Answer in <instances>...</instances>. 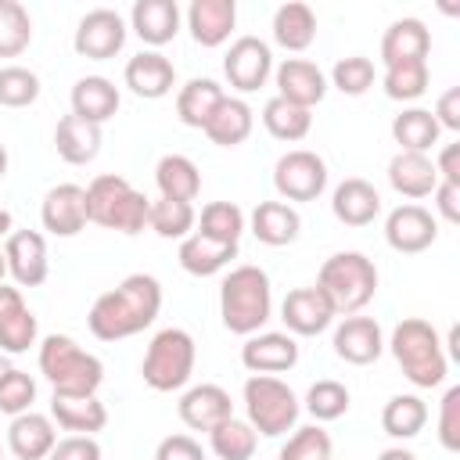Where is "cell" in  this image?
<instances>
[{"label":"cell","instance_id":"obj_1","mask_svg":"<svg viewBox=\"0 0 460 460\" xmlns=\"http://www.w3.org/2000/svg\"><path fill=\"white\" fill-rule=\"evenodd\" d=\"M162 313V284L151 273H129L111 291L97 295L86 327L97 341H122L147 331Z\"/></svg>","mask_w":460,"mask_h":460},{"label":"cell","instance_id":"obj_2","mask_svg":"<svg viewBox=\"0 0 460 460\" xmlns=\"http://www.w3.org/2000/svg\"><path fill=\"white\" fill-rule=\"evenodd\" d=\"M219 316L230 334H259L273 316V284L262 266L241 262L219 284Z\"/></svg>","mask_w":460,"mask_h":460},{"label":"cell","instance_id":"obj_3","mask_svg":"<svg viewBox=\"0 0 460 460\" xmlns=\"http://www.w3.org/2000/svg\"><path fill=\"white\" fill-rule=\"evenodd\" d=\"M402 370V377L413 388H438L449 374V356L442 349L438 331L420 320V316H406L392 327V338L385 341Z\"/></svg>","mask_w":460,"mask_h":460},{"label":"cell","instance_id":"obj_4","mask_svg":"<svg viewBox=\"0 0 460 460\" xmlns=\"http://www.w3.org/2000/svg\"><path fill=\"white\" fill-rule=\"evenodd\" d=\"M40 374L58 395H97L104 363L68 334H47L40 341Z\"/></svg>","mask_w":460,"mask_h":460},{"label":"cell","instance_id":"obj_5","mask_svg":"<svg viewBox=\"0 0 460 460\" xmlns=\"http://www.w3.org/2000/svg\"><path fill=\"white\" fill-rule=\"evenodd\" d=\"M151 201L119 172H101L86 183V216L104 230H119L126 237L147 226Z\"/></svg>","mask_w":460,"mask_h":460},{"label":"cell","instance_id":"obj_6","mask_svg":"<svg viewBox=\"0 0 460 460\" xmlns=\"http://www.w3.org/2000/svg\"><path fill=\"white\" fill-rule=\"evenodd\" d=\"M316 288L331 298L338 316L363 313L377 295V266L363 252H334L320 266Z\"/></svg>","mask_w":460,"mask_h":460},{"label":"cell","instance_id":"obj_7","mask_svg":"<svg viewBox=\"0 0 460 460\" xmlns=\"http://www.w3.org/2000/svg\"><path fill=\"white\" fill-rule=\"evenodd\" d=\"M194 363H198V345H194L190 331L162 327L147 341L140 377L151 392H180V388H187V381L194 374Z\"/></svg>","mask_w":460,"mask_h":460},{"label":"cell","instance_id":"obj_8","mask_svg":"<svg viewBox=\"0 0 460 460\" xmlns=\"http://www.w3.org/2000/svg\"><path fill=\"white\" fill-rule=\"evenodd\" d=\"M241 402H244V420L255 428V435H266V438L288 435L302 413V402L291 392V385L273 374H252L244 381Z\"/></svg>","mask_w":460,"mask_h":460},{"label":"cell","instance_id":"obj_9","mask_svg":"<svg viewBox=\"0 0 460 460\" xmlns=\"http://www.w3.org/2000/svg\"><path fill=\"white\" fill-rule=\"evenodd\" d=\"M273 187L280 194V201H316L327 190V162L309 151V147H295L284 151L273 165Z\"/></svg>","mask_w":460,"mask_h":460},{"label":"cell","instance_id":"obj_10","mask_svg":"<svg viewBox=\"0 0 460 460\" xmlns=\"http://www.w3.org/2000/svg\"><path fill=\"white\" fill-rule=\"evenodd\" d=\"M126 36H129V25L119 11L111 7H93L79 18L75 25V36H72V47L79 58H90V61H108L115 58L122 47H126Z\"/></svg>","mask_w":460,"mask_h":460},{"label":"cell","instance_id":"obj_11","mask_svg":"<svg viewBox=\"0 0 460 460\" xmlns=\"http://www.w3.org/2000/svg\"><path fill=\"white\" fill-rule=\"evenodd\" d=\"M223 75L237 93H255L273 75V50L259 36H237L223 54Z\"/></svg>","mask_w":460,"mask_h":460},{"label":"cell","instance_id":"obj_12","mask_svg":"<svg viewBox=\"0 0 460 460\" xmlns=\"http://www.w3.org/2000/svg\"><path fill=\"white\" fill-rule=\"evenodd\" d=\"M438 237V219L435 212H428L424 205H395L385 219V241L392 252L399 255H417V252H428Z\"/></svg>","mask_w":460,"mask_h":460},{"label":"cell","instance_id":"obj_13","mask_svg":"<svg viewBox=\"0 0 460 460\" xmlns=\"http://www.w3.org/2000/svg\"><path fill=\"white\" fill-rule=\"evenodd\" d=\"M4 259L14 288H40L50 273L47 237L40 230H11L4 237Z\"/></svg>","mask_w":460,"mask_h":460},{"label":"cell","instance_id":"obj_14","mask_svg":"<svg viewBox=\"0 0 460 460\" xmlns=\"http://www.w3.org/2000/svg\"><path fill=\"white\" fill-rule=\"evenodd\" d=\"M334 316L338 313H334L331 298L316 284L295 288L280 302V320H284V327H288L291 338H316V334H323L334 323Z\"/></svg>","mask_w":460,"mask_h":460},{"label":"cell","instance_id":"obj_15","mask_svg":"<svg viewBox=\"0 0 460 460\" xmlns=\"http://www.w3.org/2000/svg\"><path fill=\"white\" fill-rule=\"evenodd\" d=\"M40 223L50 237H75L90 216H86V187L79 183H58L43 194L40 205Z\"/></svg>","mask_w":460,"mask_h":460},{"label":"cell","instance_id":"obj_16","mask_svg":"<svg viewBox=\"0 0 460 460\" xmlns=\"http://www.w3.org/2000/svg\"><path fill=\"white\" fill-rule=\"evenodd\" d=\"M331 345H334V356L338 359H345L352 367H367V363H374L385 352V331H381V323L374 316L352 313V316H345L334 327Z\"/></svg>","mask_w":460,"mask_h":460},{"label":"cell","instance_id":"obj_17","mask_svg":"<svg viewBox=\"0 0 460 460\" xmlns=\"http://www.w3.org/2000/svg\"><path fill=\"white\" fill-rule=\"evenodd\" d=\"M241 363L248 374H284L298 363V341L288 331H259L241 345Z\"/></svg>","mask_w":460,"mask_h":460},{"label":"cell","instance_id":"obj_18","mask_svg":"<svg viewBox=\"0 0 460 460\" xmlns=\"http://www.w3.org/2000/svg\"><path fill=\"white\" fill-rule=\"evenodd\" d=\"M273 83H277V97L309 111L327 97V75L320 72L316 61H305V58H284L273 68Z\"/></svg>","mask_w":460,"mask_h":460},{"label":"cell","instance_id":"obj_19","mask_svg":"<svg viewBox=\"0 0 460 460\" xmlns=\"http://www.w3.org/2000/svg\"><path fill=\"white\" fill-rule=\"evenodd\" d=\"M180 420L190 428V431H212L216 424L230 420L234 417V399L226 388L212 385V381H201V385H190L183 395H180Z\"/></svg>","mask_w":460,"mask_h":460},{"label":"cell","instance_id":"obj_20","mask_svg":"<svg viewBox=\"0 0 460 460\" xmlns=\"http://www.w3.org/2000/svg\"><path fill=\"white\" fill-rule=\"evenodd\" d=\"M122 79H126L129 93H137L144 101H162L176 86V68L162 50H140L126 61Z\"/></svg>","mask_w":460,"mask_h":460},{"label":"cell","instance_id":"obj_21","mask_svg":"<svg viewBox=\"0 0 460 460\" xmlns=\"http://www.w3.org/2000/svg\"><path fill=\"white\" fill-rule=\"evenodd\" d=\"M180 22H183V14H180L176 0H137L133 11H129V29L151 50L172 43L176 32H180Z\"/></svg>","mask_w":460,"mask_h":460},{"label":"cell","instance_id":"obj_22","mask_svg":"<svg viewBox=\"0 0 460 460\" xmlns=\"http://www.w3.org/2000/svg\"><path fill=\"white\" fill-rule=\"evenodd\" d=\"M331 212L338 223L345 226H370L381 216V194L370 180L363 176H349L334 187L331 194Z\"/></svg>","mask_w":460,"mask_h":460},{"label":"cell","instance_id":"obj_23","mask_svg":"<svg viewBox=\"0 0 460 460\" xmlns=\"http://www.w3.org/2000/svg\"><path fill=\"white\" fill-rule=\"evenodd\" d=\"M54 442H58V428H54L50 413L29 410V413L11 417V424H7V449L18 460H47Z\"/></svg>","mask_w":460,"mask_h":460},{"label":"cell","instance_id":"obj_24","mask_svg":"<svg viewBox=\"0 0 460 460\" xmlns=\"http://www.w3.org/2000/svg\"><path fill=\"white\" fill-rule=\"evenodd\" d=\"M237 25L234 0H194L187 7V29L198 47H223Z\"/></svg>","mask_w":460,"mask_h":460},{"label":"cell","instance_id":"obj_25","mask_svg":"<svg viewBox=\"0 0 460 460\" xmlns=\"http://www.w3.org/2000/svg\"><path fill=\"white\" fill-rule=\"evenodd\" d=\"M68 101H72V115L75 119L93 122V126H104L119 111L122 93H119V86L108 75H83V79H75Z\"/></svg>","mask_w":460,"mask_h":460},{"label":"cell","instance_id":"obj_26","mask_svg":"<svg viewBox=\"0 0 460 460\" xmlns=\"http://www.w3.org/2000/svg\"><path fill=\"white\" fill-rule=\"evenodd\" d=\"M388 183L395 194L410 198L413 205L420 198H431L435 187H438V172H435V162L428 155H413V151H395L392 162H388Z\"/></svg>","mask_w":460,"mask_h":460},{"label":"cell","instance_id":"obj_27","mask_svg":"<svg viewBox=\"0 0 460 460\" xmlns=\"http://www.w3.org/2000/svg\"><path fill=\"white\" fill-rule=\"evenodd\" d=\"M431 32L420 18H395L381 36V65L399 61H428Z\"/></svg>","mask_w":460,"mask_h":460},{"label":"cell","instance_id":"obj_28","mask_svg":"<svg viewBox=\"0 0 460 460\" xmlns=\"http://www.w3.org/2000/svg\"><path fill=\"white\" fill-rule=\"evenodd\" d=\"M50 420L72 435H97L108 424V410L97 395H50Z\"/></svg>","mask_w":460,"mask_h":460},{"label":"cell","instance_id":"obj_29","mask_svg":"<svg viewBox=\"0 0 460 460\" xmlns=\"http://www.w3.org/2000/svg\"><path fill=\"white\" fill-rule=\"evenodd\" d=\"M252 126H255V111L244 97H223L219 108L212 111V119L205 122V137L216 144V147H237L252 137Z\"/></svg>","mask_w":460,"mask_h":460},{"label":"cell","instance_id":"obj_30","mask_svg":"<svg viewBox=\"0 0 460 460\" xmlns=\"http://www.w3.org/2000/svg\"><path fill=\"white\" fill-rule=\"evenodd\" d=\"M176 259H180L183 273H190V277H216L219 270H226L237 259V244H223V241H212L194 230L180 241Z\"/></svg>","mask_w":460,"mask_h":460},{"label":"cell","instance_id":"obj_31","mask_svg":"<svg viewBox=\"0 0 460 460\" xmlns=\"http://www.w3.org/2000/svg\"><path fill=\"white\" fill-rule=\"evenodd\" d=\"M298 230H302V216L288 201H259L252 212V234L259 244L284 248L298 237Z\"/></svg>","mask_w":460,"mask_h":460},{"label":"cell","instance_id":"obj_32","mask_svg":"<svg viewBox=\"0 0 460 460\" xmlns=\"http://www.w3.org/2000/svg\"><path fill=\"white\" fill-rule=\"evenodd\" d=\"M273 43L291 50V54H302L305 47H313L316 40V14L309 4L302 0H288L273 11Z\"/></svg>","mask_w":460,"mask_h":460},{"label":"cell","instance_id":"obj_33","mask_svg":"<svg viewBox=\"0 0 460 460\" xmlns=\"http://www.w3.org/2000/svg\"><path fill=\"white\" fill-rule=\"evenodd\" d=\"M223 97H226V90L216 79L194 75L176 90V119L190 129H205V122L212 119V111L219 108Z\"/></svg>","mask_w":460,"mask_h":460},{"label":"cell","instance_id":"obj_34","mask_svg":"<svg viewBox=\"0 0 460 460\" xmlns=\"http://www.w3.org/2000/svg\"><path fill=\"white\" fill-rule=\"evenodd\" d=\"M101 140H104L101 126L83 122V119H75V115H65V119H58V126H54V147H58V155H61L68 165H86V162H93V158L101 155Z\"/></svg>","mask_w":460,"mask_h":460},{"label":"cell","instance_id":"obj_35","mask_svg":"<svg viewBox=\"0 0 460 460\" xmlns=\"http://www.w3.org/2000/svg\"><path fill=\"white\" fill-rule=\"evenodd\" d=\"M155 183H158V198L194 201L201 194V169L187 155H162L155 165Z\"/></svg>","mask_w":460,"mask_h":460},{"label":"cell","instance_id":"obj_36","mask_svg":"<svg viewBox=\"0 0 460 460\" xmlns=\"http://www.w3.org/2000/svg\"><path fill=\"white\" fill-rule=\"evenodd\" d=\"M438 122L428 108H402L392 119V140L399 144V151H413V155H428L438 144Z\"/></svg>","mask_w":460,"mask_h":460},{"label":"cell","instance_id":"obj_37","mask_svg":"<svg viewBox=\"0 0 460 460\" xmlns=\"http://www.w3.org/2000/svg\"><path fill=\"white\" fill-rule=\"evenodd\" d=\"M424 424H428V402H424L420 395H413V392L392 395V399L385 402V410H381V428H385V435H392V438H399V442L417 438V435L424 431Z\"/></svg>","mask_w":460,"mask_h":460},{"label":"cell","instance_id":"obj_38","mask_svg":"<svg viewBox=\"0 0 460 460\" xmlns=\"http://www.w3.org/2000/svg\"><path fill=\"white\" fill-rule=\"evenodd\" d=\"M262 126L273 140H284V144H298L309 137L313 129V111L309 108H298L284 97H270L262 104Z\"/></svg>","mask_w":460,"mask_h":460},{"label":"cell","instance_id":"obj_39","mask_svg":"<svg viewBox=\"0 0 460 460\" xmlns=\"http://www.w3.org/2000/svg\"><path fill=\"white\" fill-rule=\"evenodd\" d=\"M198 212L190 201H172V198H155L147 208V226L162 237V241H183L187 234H194Z\"/></svg>","mask_w":460,"mask_h":460},{"label":"cell","instance_id":"obj_40","mask_svg":"<svg viewBox=\"0 0 460 460\" xmlns=\"http://www.w3.org/2000/svg\"><path fill=\"white\" fill-rule=\"evenodd\" d=\"M208 446L219 460H252L255 449H259V435L248 420L230 417V420H223L208 431Z\"/></svg>","mask_w":460,"mask_h":460},{"label":"cell","instance_id":"obj_41","mask_svg":"<svg viewBox=\"0 0 460 460\" xmlns=\"http://www.w3.org/2000/svg\"><path fill=\"white\" fill-rule=\"evenodd\" d=\"M428 83H431L428 61L385 65V75H381V90H385V97H392V101H417V97H424Z\"/></svg>","mask_w":460,"mask_h":460},{"label":"cell","instance_id":"obj_42","mask_svg":"<svg viewBox=\"0 0 460 460\" xmlns=\"http://www.w3.org/2000/svg\"><path fill=\"white\" fill-rule=\"evenodd\" d=\"M349 402H352V395H349V388H345L341 381H334V377H320V381L309 385L302 406H305V413H309L316 424H327V420L345 417V413H349Z\"/></svg>","mask_w":460,"mask_h":460},{"label":"cell","instance_id":"obj_43","mask_svg":"<svg viewBox=\"0 0 460 460\" xmlns=\"http://www.w3.org/2000/svg\"><path fill=\"white\" fill-rule=\"evenodd\" d=\"M198 234L212 237V241H223V244H237L241 234H244V212L234 205V201H208L198 216Z\"/></svg>","mask_w":460,"mask_h":460},{"label":"cell","instance_id":"obj_44","mask_svg":"<svg viewBox=\"0 0 460 460\" xmlns=\"http://www.w3.org/2000/svg\"><path fill=\"white\" fill-rule=\"evenodd\" d=\"M32 43V14L18 0H0V58H18Z\"/></svg>","mask_w":460,"mask_h":460},{"label":"cell","instance_id":"obj_45","mask_svg":"<svg viewBox=\"0 0 460 460\" xmlns=\"http://www.w3.org/2000/svg\"><path fill=\"white\" fill-rule=\"evenodd\" d=\"M40 97V75L25 65L0 68V104L4 108H29Z\"/></svg>","mask_w":460,"mask_h":460},{"label":"cell","instance_id":"obj_46","mask_svg":"<svg viewBox=\"0 0 460 460\" xmlns=\"http://www.w3.org/2000/svg\"><path fill=\"white\" fill-rule=\"evenodd\" d=\"M331 86L341 90L345 97H363L374 86V61L363 58V54L338 58L334 68H331Z\"/></svg>","mask_w":460,"mask_h":460},{"label":"cell","instance_id":"obj_47","mask_svg":"<svg viewBox=\"0 0 460 460\" xmlns=\"http://www.w3.org/2000/svg\"><path fill=\"white\" fill-rule=\"evenodd\" d=\"M327 456H331V435L320 424L291 428V438L277 453V460H327Z\"/></svg>","mask_w":460,"mask_h":460},{"label":"cell","instance_id":"obj_48","mask_svg":"<svg viewBox=\"0 0 460 460\" xmlns=\"http://www.w3.org/2000/svg\"><path fill=\"white\" fill-rule=\"evenodd\" d=\"M40 338V323H36V313L29 305H22L18 313H11L4 323H0V352L7 356H18V352H29Z\"/></svg>","mask_w":460,"mask_h":460},{"label":"cell","instance_id":"obj_49","mask_svg":"<svg viewBox=\"0 0 460 460\" xmlns=\"http://www.w3.org/2000/svg\"><path fill=\"white\" fill-rule=\"evenodd\" d=\"M32 402H36V381H32V374L11 367L4 374V381H0V413L18 417V413H29Z\"/></svg>","mask_w":460,"mask_h":460},{"label":"cell","instance_id":"obj_50","mask_svg":"<svg viewBox=\"0 0 460 460\" xmlns=\"http://www.w3.org/2000/svg\"><path fill=\"white\" fill-rule=\"evenodd\" d=\"M438 442L442 449H460V385H449L438 402Z\"/></svg>","mask_w":460,"mask_h":460},{"label":"cell","instance_id":"obj_51","mask_svg":"<svg viewBox=\"0 0 460 460\" xmlns=\"http://www.w3.org/2000/svg\"><path fill=\"white\" fill-rule=\"evenodd\" d=\"M47 460H104V453L93 435H65L54 442Z\"/></svg>","mask_w":460,"mask_h":460},{"label":"cell","instance_id":"obj_52","mask_svg":"<svg viewBox=\"0 0 460 460\" xmlns=\"http://www.w3.org/2000/svg\"><path fill=\"white\" fill-rule=\"evenodd\" d=\"M155 460H205V449L190 435H165L155 449Z\"/></svg>","mask_w":460,"mask_h":460},{"label":"cell","instance_id":"obj_53","mask_svg":"<svg viewBox=\"0 0 460 460\" xmlns=\"http://www.w3.org/2000/svg\"><path fill=\"white\" fill-rule=\"evenodd\" d=\"M435 122L438 129H460V86H449L438 101H435Z\"/></svg>","mask_w":460,"mask_h":460},{"label":"cell","instance_id":"obj_54","mask_svg":"<svg viewBox=\"0 0 460 460\" xmlns=\"http://www.w3.org/2000/svg\"><path fill=\"white\" fill-rule=\"evenodd\" d=\"M431 162H435V172H438L442 183L460 187V144H446L438 151V158H431Z\"/></svg>","mask_w":460,"mask_h":460},{"label":"cell","instance_id":"obj_55","mask_svg":"<svg viewBox=\"0 0 460 460\" xmlns=\"http://www.w3.org/2000/svg\"><path fill=\"white\" fill-rule=\"evenodd\" d=\"M431 198H435V208H438V216H442L446 223H460V187L438 180V187H435Z\"/></svg>","mask_w":460,"mask_h":460},{"label":"cell","instance_id":"obj_56","mask_svg":"<svg viewBox=\"0 0 460 460\" xmlns=\"http://www.w3.org/2000/svg\"><path fill=\"white\" fill-rule=\"evenodd\" d=\"M25 305V298H22V288H11V284H0V323L11 316V313H18Z\"/></svg>","mask_w":460,"mask_h":460},{"label":"cell","instance_id":"obj_57","mask_svg":"<svg viewBox=\"0 0 460 460\" xmlns=\"http://www.w3.org/2000/svg\"><path fill=\"white\" fill-rule=\"evenodd\" d=\"M377 460H417L410 449H402V446H392V449H385Z\"/></svg>","mask_w":460,"mask_h":460},{"label":"cell","instance_id":"obj_58","mask_svg":"<svg viewBox=\"0 0 460 460\" xmlns=\"http://www.w3.org/2000/svg\"><path fill=\"white\" fill-rule=\"evenodd\" d=\"M11 230H14V219H11V212L0 205V237H7Z\"/></svg>","mask_w":460,"mask_h":460},{"label":"cell","instance_id":"obj_59","mask_svg":"<svg viewBox=\"0 0 460 460\" xmlns=\"http://www.w3.org/2000/svg\"><path fill=\"white\" fill-rule=\"evenodd\" d=\"M7 165H11V158H7V147L0 144V180L7 176Z\"/></svg>","mask_w":460,"mask_h":460},{"label":"cell","instance_id":"obj_60","mask_svg":"<svg viewBox=\"0 0 460 460\" xmlns=\"http://www.w3.org/2000/svg\"><path fill=\"white\" fill-rule=\"evenodd\" d=\"M7 370H11V359H7V352H0V381H4Z\"/></svg>","mask_w":460,"mask_h":460},{"label":"cell","instance_id":"obj_61","mask_svg":"<svg viewBox=\"0 0 460 460\" xmlns=\"http://www.w3.org/2000/svg\"><path fill=\"white\" fill-rule=\"evenodd\" d=\"M4 277H7V259H4V248H0V284H4Z\"/></svg>","mask_w":460,"mask_h":460},{"label":"cell","instance_id":"obj_62","mask_svg":"<svg viewBox=\"0 0 460 460\" xmlns=\"http://www.w3.org/2000/svg\"><path fill=\"white\" fill-rule=\"evenodd\" d=\"M0 460H4V446H0Z\"/></svg>","mask_w":460,"mask_h":460},{"label":"cell","instance_id":"obj_63","mask_svg":"<svg viewBox=\"0 0 460 460\" xmlns=\"http://www.w3.org/2000/svg\"><path fill=\"white\" fill-rule=\"evenodd\" d=\"M327 460H331V456H327Z\"/></svg>","mask_w":460,"mask_h":460}]
</instances>
